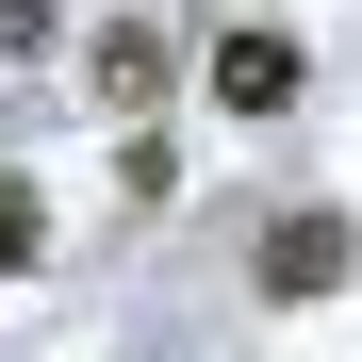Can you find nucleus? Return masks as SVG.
<instances>
[{
	"label": "nucleus",
	"instance_id": "f257e3e1",
	"mask_svg": "<svg viewBox=\"0 0 362 362\" xmlns=\"http://www.w3.org/2000/svg\"><path fill=\"white\" fill-rule=\"evenodd\" d=\"M346 264H362V230H346V214H280V230H264V296H329Z\"/></svg>",
	"mask_w": 362,
	"mask_h": 362
},
{
	"label": "nucleus",
	"instance_id": "f03ea898",
	"mask_svg": "<svg viewBox=\"0 0 362 362\" xmlns=\"http://www.w3.org/2000/svg\"><path fill=\"white\" fill-rule=\"evenodd\" d=\"M165 99V33L148 17H99V115H148Z\"/></svg>",
	"mask_w": 362,
	"mask_h": 362
},
{
	"label": "nucleus",
	"instance_id": "7ed1b4c3",
	"mask_svg": "<svg viewBox=\"0 0 362 362\" xmlns=\"http://www.w3.org/2000/svg\"><path fill=\"white\" fill-rule=\"evenodd\" d=\"M214 99H230V115H280V99H296V49H280V33H214Z\"/></svg>",
	"mask_w": 362,
	"mask_h": 362
},
{
	"label": "nucleus",
	"instance_id": "20e7f679",
	"mask_svg": "<svg viewBox=\"0 0 362 362\" xmlns=\"http://www.w3.org/2000/svg\"><path fill=\"white\" fill-rule=\"evenodd\" d=\"M0 264H49V198L33 181H0Z\"/></svg>",
	"mask_w": 362,
	"mask_h": 362
},
{
	"label": "nucleus",
	"instance_id": "39448f33",
	"mask_svg": "<svg viewBox=\"0 0 362 362\" xmlns=\"http://www.w3.org/2000/svg\"><path fill=\"white\" fill-rule=\"evenodd\" d=\"M0 49H49V0H0Z\"/></svg>",
	"mask_w": 362,
	"mask_h": 362
}]
</instances>
